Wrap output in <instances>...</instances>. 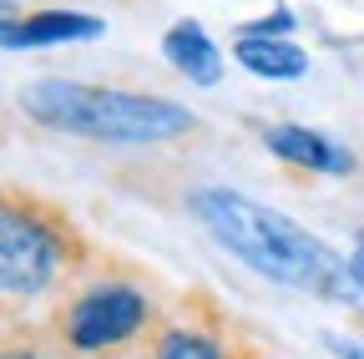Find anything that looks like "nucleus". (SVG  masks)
<instances>
[{"label": "nucleus", "instance_id": "ddd939ff", "mask_svg": "<svg viewBox=\"0 0 364 359\" xmlns=\"http://www.w3.org/2000/svg\"><path fill=\"white\" fill-rule=\"evenodd\" d=\"M349 274H354V284H359V294H364V228L354 233V253H349Z\"/></svg>", "mask_w": 364, "mask_h": 359}, {"label": "nucleus", "instance_id": "423d86ee", "mask_svg": "<svg viewBox=\"0 0 364 359\" xmlns=\"http://www.w3.org/2000/svg\"><path fill=\"white\" fill-rule=\"evenodd\" d=\"M258 142L279 157V162L299 167V172L349 177V172L359 167V157H354L349 147H339L334 137H324V132H314V127H299V122H268V127L258 132Z\"/></svg>", "mask_w": 364, "mask_h": 359}, {"label": "nucleus", "instance_id": "1a4fd4ad", "mask_svg": "<svg viewBox=\"0 0 364 359\" xmlns=\"http://www.w3.org/2000/svg\"><path fill=\"white\" fill-rule=\"evenodd\" d=\"M233 61L253 71L258 81H299L309 76V51L294 36H238L233 41Z\"/></svg>", "mask_w": 364, "mask_h": 359}, {"label": "nucleus", "instance_id": "0eeeda50", "mask_svg": "<svg viewBox=\"0 0 364 359\" xmlns=\"http://www.w3.org/2000/svg\"><path fill=\"white\" fill-rule=\"evenodd\" d=\"M142 354L147 359H243L233 334L203 319H162Z\"/></svg>", "mask_w": 364, "mask_h": 359}, {"label": "nucleus", "instance_id": "7ed1b4c3", "mask_svg": "<svg viewBox=\"0 0 364 359\" xmlns=\"http://www.w3.org/2000/svg\"><path fill=\"white\" fill-rule=\"evenodd\" d=\"M81 268H86V243L61 208L16 188H0V304L46 299Z\"/></svg>", "mask_w": 364, "mask_h": 359}, {"label": "nucleus", "instance_id": "6e6552de", "mask_svg": "<svg viewBox=\"0 0 364 359\" xmlns=\"http://www.w3.org/2000/svg\"><path fill=\"white\" fill-rule=\"evenodd\" d=\"M162 56L177 76H188V86H218L223 81V51L198 21H172L162 36Z\"/></svg>", "mask_w": 364, "mask_h": 359}, {"label": "nucleus", "instance_id": "f03ea898", "mask_svg": "<svg viewBox=\"0 0 364 359\" xmlns=\"http://www.w3.org/2000/svg\"><path fill=\"white\" fill-rule=\"evenodd\" d=\"M16 107L26 122L46 132H66L81 142H107V147H167L182 142L203 127L198 112L182 102L152 97V92H127V86H97V81H71V76H36L16 92Z\"/></svg>", "mask_w": 364, "mask_h": 359}, {"label": "nucleus", "instance_id": "f257e3e1", "mask_svg": "<svg viewBox=\"0 0 364 359\" xmlns=\"http://www.w3.org/2000/svg\"><path fill=\"white\" fill-rule=\"evenodd\" d=\"M188 213L228 258H238L248 268V274L279 284V289H294V294H314V299L359 309V284L349 274V258H339L324 238L299 228L294 218L263 208L258 198H248L238 188H218V183L193 188Z\"/></svg>", "mask_w": 364, "mask_h": 359}, {"label": "nucleus", "instance_id": "20e7f679", "mask_svg": "<svg viewBox=\"0 0 364 359\" xmlns=\"http://www.w3.org/2000/svg\"><path fill=\"white\" fill-rule=\"evenodd\" d=\"M152 329H157L152 284H142L136 274H122V268L81 279L51 319V339L71 359H117L136 344H147Z\"/></svg>", "mask_w": 364, "mask_h": 359}, {"label": "nucleus", "instance_id": "9d476101", "mask_svg": "<svg viewBox=\"0 0 364 359\" xmlns=\"http://www.w3.org/2000/svg\"><path fill=\"white\" fill-rule=\"evenodd\" d=\"M324 349L334 359H364V309H354V329L349 334H339V329L324 334Z\"/></svg>", "mask_w": 364, "mask_h": 359}, {"label": "nucleus", "instance_id": "f8f14e48", "mask_svg": "<svg viewBox=\"0 0 364 359\" xmlns=\"http://www.w3.org/2000/svg\"><path fill=\"white\" fill-rule=\"evenodd\" d=\"M0 359H46L31 339H0Z\"/></svg>", "mask_w": 364, "mask_h": 359}, {"label": "nucleus", "instance_id": "9b49d317", "mask_svg": "<svg viewBox=\"0 0 364 359\" xmlns=\"http://www.w3.org/2000/svg\"><path fill=\"white\" fill-rule=\"evenodd\" d=\"M294 11L289 6H273V16H263V21H248L238 36H294Z\"/></svg>", "mask_w": 364, "mask_h": 359}, {"label": "nucleus", "instance_id": "39448f33", "mask_svg": "<svg viewBox=\"0 0 364 359\" xmlns=\"http://www.w3.org/2000/svg\"><path fill=\"white\" fill-rule=\"evenodd\" d=\"M107 26L81 11H16L0 6V51H36L66 46V41H97Z\"/></svg>", "mask_w": 364, "mask_h": 359}]
</instances>
